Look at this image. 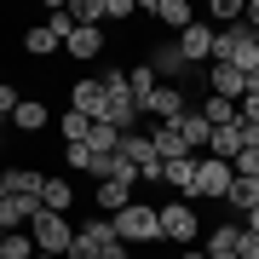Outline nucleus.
I'll list each match as a JSON object with an SVG mask.
<instances>
[{
    "label": "nucleus",
    "mask_w": 259,
    "mask_h": 259,
    "mask_svg": "<svg viewBox=\"0 0 259 259\" xmlns=\"http://www.w3.org/2000/svg\"><path fill=\"white\" fill-rule=\"evenodd\" d=\"M98 81H104V115H98V121H110L115 133H139L144 104L127 93V69H115V64H110V69L98 75Z\"/></svg>",
    "instance_id": "f257e3e1"
},
{
    "label": "nucleus",
    "mask_w": 259,
    "mask_h": 259,
    "mask_svg": "<svg viewBox=\"0 0 259 259\" xmlns=\"http://www.w3.org/2000/svg\"><path fill=\"white\" fill-rule=\"evenodd\" d=\"M110 231H115L121 248H133V242H161V225H156V207H150V202H127L110 219Z\"/></svg>",
    "instance_id": "f03ea898"
},
{
    "label": "nucleus",
    "mask_w": 259,
    "mask_h": 259,
    "mask_svg": "<svg viewBox=\"0 0 259 259\" xmlns=\"http://www.w3.org/2000/svg\"><path fill=\"white\" fill-rule=\"evenodd\" d=\"M29 236H35V248H40V253L64 259V253H69V242H75V225L64 219V213H47V207H40L35 219H29Z\"/></svg>",
    "instance_id": "7ed1b4c3"
},
{
    "label": "nucleus",
    "mask_w": 259,
    "mask_h": 259,
    "mask_svg": "<svg viewBox=\"0 0 259 259\" xmlns=\"http://www.w3.org/2000/svg\"><path fill=\"white\" fill-rule=\"evenodd\" d=\"M231 161H219V156H196V190H190V202H225V190H231Z\"/></svg>",
    "instance_id": "20e7f679"
},
{
    "label": "nucleus",
    "mask_w": 259,
    "mask_h": 259,
    "mask_svg": "<svg viewBox=\"0 0 259 259\" xmlns=\"http://www.w3.org/2000/svg\"><path fill=\"white\" fill-rule=\"evenodd\" d=\"M156 225H161V242H173V248H190L196 242V207H185V202H161L156 207Z\"/></svg>",
    "instance_id": "39448f33"
},
{
    "label": "nucleus",
    "mask_w": 259,
    "mask_h": 259,
    "mask_svg": "<svg viewBox=\"0 0 259 259\" xmlns=\"http://www.w3.org/2000/svg\"><path fill=\"white\" fill-rule=\"evenodd\" d=\"M115 242V231H110V219H87L81 231H75V242H69V253L64 259H98L104 248Z\"/></svg>",
    "instance_id": "423d86ee"
},
{
    "label": "nucleus",
    "mask_w": 259,
    "mask_h": 259,
    "mask_svg": "<svg viewBox=\"0 0 259 259\" xmlns=\"http://www.w3.org/2000/svg\"><path fill=\"white\" fill-rule=\"evenodd\" d=\"M179 58H185V64H213V23H202L196 18L190 29H179Z\"/></svg>",
    "instance_id": "0eeeda50"
},
{
    "label": "nucleus",
    "mask_w": 259,
    "mask_h": 259,
    "mask_svg": "<svg viewBox=\"0 0 259 259\" xmlns=\"http://www.w3.org/2000/svg\"><path fill=\"white\" fill-rule=\"evenodd\" d=\"M185 110H190V104H185V87H167V81H161L156 93L144 98V115H156L161 127H173V121L185 115Z\"/></svg>",
    "instance_id": "6e6552de"
},
{
    "label": "nucleus",
    "mask_w": 259,
    "mask_h": 259,
    "mask_svg": "<svg viewBox=\"0 0 259 259\" xmlns=\"http://www.w3.org/2000/svg\"><path fill=\"white\" fill-rule=\"evenodd\" d=\"M207 87H213V98L242 104V69L236 64H207Z\"/></svg>",
    "instance_id": "1a4fd4ad"
},
{
    "label": "nucleus",
    "mask_w": 259,
    "mask_h": 259,
    "mask_svg": "<svg viewBox=\"0 0 259 259\" xmlns=\"http://www.w3.org/2000/svg\"><path fill=\"white\" fill-rule=\"evenodd\" d=\"M35 213H40L35 196H6V202H0V231H29Z\"/></svg>",
    "instance_id": "9d476101"
},
{
    "label": "nucleus",
    "mask_w": 259,
    "mask_h": 259,
    "mask_svg": "<svg viewBox=\"0 0 259 259\" xmlns=\"http://www.w3.org/2000/svg\"><path fill=\"white\" fill-rule=\"evenodd\" d=\"M69 110H81L87 121H98V115H104V81H98V75H93V81H75Z\"/></svg>",
    "instance_id": "9b49d317"
},
{
    "label": "nucleus",
    "mask_w": 259,
    "mask_h": 259,
    "mask_svg": "<svg viewBox=\"0 0 259 259\" xmlns=\"http://www.w3.org/2000/svg\"><path fill=\"white\" fill-rule=\"evenodd\" d=\"M133 202V185H115V179H98V190H93V207L104 213V219H115L121 207Z\"/></svg>",
    "instance_id": "f8f14e48"
},
{
    "label": "nucleus",
    "mask_w": 259,
    "mask_h": 259,
    "mask_svg": "<svg viewBox=\"0 0 259 259\" xmlns=\"http://www.w3.org/2000/svg\"><path fill=\"white\" fill-rule=\"evenodd\" d=\"M144 12H150V18H161L167 29H190V23H196V6H190V0H150Z\"/></svg>",
    "instance_id": "ddd939ff"
},
{
    "label": "nucleus",
    "mask_w": 259,
    "mask_h": 259,
    "mask_svg": "<svg viewBox=\"0 0 259 259\" xmlns=\"http://www.w3.org/2000/svg\"><path fill=\"white\" fill-rule=\"evenodd\" d=\"M161 185H173L179 196L190 202V190H196V156H179V161H161Z\"/></svg>",
    "instance_id": "4468645a"
},
{
    "label": "nucleus",
    "mask_w": 259,
    "mask_h": 259,
    "mask_svg": "<svg viewBox=\"0 0 259 259\" xmlns=\"http://www.w3.org/2000/svg\"><path fill=\"white\" fill-rule=\"evenodd\" d=\"M40 207H47V213H64V219H69V207H75V185L52 173L47 185H40Z\"/></svg>",
    "instance_id": "2eb2a0df"
},
{
    "label": "nucleus",
    "mask_w": 259,
    "mask_h": 259,
    "mask_svg": "<svg viewBox=\"0 0 259 259\" xmlns=\"http://www.w3.org/2000/svg\"><path fill=\"white\" fill-rule=\"evenodd\" d=\"M115 156H127L133 167H150V161H161V156H156V144H150V133H121Z\"/></svg>",
    "instance_id": "dca6fc26"
},
{
    "label": "nucleus",
    "mask_w": 259,
    "mask_h": 259,
    "mask_svg": "<svg viewBox=\"0 0 259 259\" xmlns=\"http://www.w3.org/2000/svg\"><path fill=\"white\" fill-rule=\"evenodd\" d=\"M0 173H6V196H35L40 202V185H47V179H40L35 167H0Z\"/></svg>",
    "instance_id": "f3484780"
},
{
    "label": "nucleus",
    "mask_w": 259,
    "mask_h": 259,
    "mask_svg": "<svg viewBox=\"0 0 259 259\" xmlns=\"http://www.w3.org/2000/svg\"><path fill=\"white\" fill-rule=\"evenodd\" d=\"M173 127H179V139L190 144V156H196V150H207V139H213V127H207V121L196 115V110H185V115L173 121Z\"/></svg>",
    "instance_id": "a211bd4d"
},
{
    "label": "nucleus",
    "mask_w": 259,
    "mask_h": 259,
    "mask_svg": "<svg viewBox=\"0 0 259 259\" xmlns=\"http://www.w3.org/2000/svg\"><path fill=\"white\" fill-rule=\"evenodd\" d=\"M12 127H18V133H40V127H47V104H40V98H18Z\"/></svg>",
    "instance_id": "6ab92c4d"
},
{
    "label": "nucleus",
    "mask_w": 259,
    "mask_h": 259,
    "mask_svg": "<svg viewBox=\"0 0 259 259\" xmlns=\"http://www.w3.org/2000/svg\"><path fill=\"white\" fill-rule=\"evenodd\" d=\"M150 69H156V81L167 75V87H173V75H185L190 64L179 58V47H173V40H167V47H156V52H150Z\"/></svg>",
    "instance_id": "aec40b11"
},
{
    "label": "nucleus",
    "mask_w": 259,
    "mask_h": 259,
    "mask_svg": "<svg viewBox=\"0 0 259 259\" xmlns=\"http://www.w3.org/2000/svg\"><path fill=\"white\" fill-rule=\"evenodd\" d=\"M207 156H219V161H236V156H242V127H213V139H207Z\"/></svg>",
    "instance_id": "412c9836"
},
{
    "label": "nucleus",
    "mask_w": 259,
    "mask_h": 259,
    "mask_svg": "<svg viewBox=\"0 0 259 259\" xmlns=\"http://www.w3.org/2000/svg\"><path fill=\"white\" fill-rule=\"evenodd\" d=\"M64 47H69V58H98V52H104V35H98V29H81V23H75Z\"/></svg>",
    "instance_id": "4be33fe9"
},
{
    "label": "nucleus",
    "mask_w": 259,
    "mask_h": 259,
    "mask_svg": "<svg viewBox=\"0 0 259 259\" xmlns=\"http://www.w3.org/2000/svg\"><path fill=\"white\" fill-rule=\"evenodd\" d=\"M150 144H156V156H161V161H179V156H190V144L179 139V127H156V133H150Z\"/></svg>",
    "instance_id": "5701e85b"
},
{
    "label": "nucleus",
    "mask_w": 259,
    "mask_h": 259,
    "mask_svg": "<svg viewBox=\"0 0 259 259\" xmlns=\"http://www.w3.org/2000/svg\"><path fill=\"white\" fill-rule=\"evenodd\" d=\"M225 202L236 213H253L259 207V179H231V190H225Z\"/></svg>",
    "instance_id": "b1692460"
},
{
    "label": "nucleus",
    "mask_w": 259,
    "mask_h": 259,
    "mask_svg": "<svg viewBox=\"0 0 259 259\" xmlns=\"http://www.w3.org/2000/svg\"><path fill=\"white\" fill-rule=\"evenodd\" d=\"M58 47H64V40H58V35H52L47 23H35V29L23 35V52H29V58H52Z\"/></svg>",
    "instance_id": "393cba45"
},
{
    "label": "nucleus",
    "mask_w": 259,
    "mask_h": 259,
    "mask_svg": "<svg viewBox=\"0 0 259 259\" xmlns=\"http://www.w3.org/2000/svg\"><path fill=\"white\" fill-rule=\"evenodd\" d=\"M40 248H35V236L29 231H6L0 236V259H35Z\"/></svg>",
    "instance_id": "a878e982"
},
{
    "label": "nucleus",
    "mask_w": 259,
    "mask_h": 259,
    "mask_svg": "<svg viewBox=\"0 0 259 259\" xmlns=\"http://www.w3.org/2000/svg\"><path fill=\"white\" fill-rule=\"evenodd\" d=\"M196 115H202L207 127H236V104H225V98H213V93H207V104Z\"/></svg>",
    "instance_id": "bb28decb"
},
{
    "label": "nucleus",
    "mask_w": 259,
    "mask_h": 259,
    "mask_svg": "<svg viewBox=\"0 0 259 259\" xmlns=\"http://www.w3.org/2000/svg\"><path fill=\"white\" fill-rule=\"evenodd\" d=\"M58 133H64V144H87V133H93V121H87L81 110H64V115H58Z\"/></svg>",
    "instance_id": "cd10ccee"
},
{
    "label": "nucleus",
    "mask_w": 259,
    "mask_h": 259,
    "mask_svg": "<svg viewBox=\"0 0 259 259\" xmlns=\"http://www.w3.org/2000/svg\"><path fill=\"white\" fill-rule=\"evenodd\" d=\"M156 87H161V81H156V69H150V64H133V69H127V93L139 98V104L156 93Z\"/></svg>",
    "instance_id": "c85d7f7f"
},
{
    "label": "nucleus",
    "mask_w": 259,
    "mask_h": 259,
    "mask_svg": "<svg viewBox=\"0 0 259 259\" xmlns=\"http://www.w3.org/2000/svg\"><path fill=\"white\" fill-rule=\"evenodd\" d=\"M115 144H121V133L110 127V121H93V133H87V150H98V156H115Z\"/></svg>",
    "instance_id": "c756f323"
},
{
    "label": "nucleus",
    "mask_w": 259,
    "mask_h": 259,
    "mask_svg": "<svg viewBox=\"0 0 259 259\" xmlns=\"http://www.w3.org/2000/svg\"><path fill=\"white\" fill-rule=\"evenodd\" d=\"M231 173L236 179H259V144H242V156L231 161Z\"/></svg>",
    "instance_id": "7c9ffc66"
},
{
    "label": "nucleus",
    "mask_w": 259,
    "mask_h": 259,
    "mask_svg": "<svg viewBox=\"0 0 259 259\" xmlns=\"http://www.w3.org/2000/svg\"><path fill=\"white\" fill-rule=\"evenodd\" d=\"M47 29L58 40H69V29H75V18H69V6H47Z\"/></svg>",
    "instance_id": "2f4dec72"
},
{
    "label": "nucleus",
    "mask_w": 259,
    "mask_h": 259,
    "mask_svg": "<svg viewBox=\"0 0 259 259\" xmlns=\"http://www.w3.org/2000/svg\"><path fill=\"white\" fill-rule=\"evenodd\" d=\"M64 161H69V173H93V150L87 144H64Z\"/></svg>",
    "instance_id": "473e14b6"
},
{
    "label": "nucleus",
    "mask_w": 259,
    "mask_h": 259,
    "mask_svg": "<svg viewBox=\"0 0 259 259\" xmlns=\"http://www.w3.org/2000/svg\"><path fill=\"white\" fill-rule=\"evenodd\" d=\"M207 12H213V18H219L225 29H231V23H242V0H213Z\"/></svg>",
    "instance_id": "72a5a7b5"
},
{
    "label": "nucleus",
    "mask_w": 259,
    "mask_h": 259,
    "mask_svg": "<svg viewBox=\"0 0 259 259\" xmlns=\"http://www.w3.org/2000/svg\"><path fill=\"white\" fill-rule=\"evenodd\" d=\"M18 87H12V81H0V121H12V110H18Z\"/></svg>",
    "instance_id": "f704fd0d"
},
{
    "label": "nucleus",
    "mask_w": 259,
    "mask_h": 259,
    "mask_svg": "<svg viewBox=\"0 0 259 259\" xmlns=\"http://www.w3.org/2000/svg\"><path fill=\"white\" fill-rule=\"evenodd\" d=\"M236 259H259V236H253V231L236 236Z\"/></svg>",
    "instance_id": "c9c22d12"
},
{
    "label": "nucleus",
    "mask_w": 259,
    "mask_h": 259,
    "mask_svg": "<svg viewBox=\"0 0 259 259\" xmlns=\"http://www.w3.org/2000/svg\"><path fill=\"white\" fill-rule=\"evenodd\" d=\"M133 12H139L133 0H104V18H133Z\"/></svg>",
    "instance_id": "e433bc0d"
},
{
    "label": "nucleus",
    "mask_w": 259,
    "mask_h": 259,
    "mask_svg": "<svg viewBox=\"0 0 259 259\" xmlns=\"http://www.w3.org/2000/svg\"><path fill=\"white\" fill-rule=\"evenodd\" d=\"M242 23H248L253 35H259V0H248V6H242Z\"/></svg>",
    "instance_id": "4c0bfd02"
},
{
    "label": "nucleus",
    "mask_w": 259,
    "mask_h": 259,
    "mask_svg": "<svg viewBox=\"0 0 259 259\" xmlns=\"http://www.w3.org/2000/svg\"><path fill=\"white\" fill-rule=\"evenodd\" d=\"M98 259H133V253H127V248H121V242H110V248H104Z\"/></svg>",
    "instance_id": "58836bf2"
},
{
    "label": "nucleus",
    "mask_w": 259,
    "mask_h": 259,
    "mask_svg": "<svg viewBox=\"0 0 259 259\" xmlns=\"http://www.w3.org/2000/svg\"><path fill=\"white\" fill-rule=\"evenodd\" d=\"M242 219H248L242 231H253V236H259V207H253V213H242Z\"/></svg>",
    "instance_id": "ea45409f"
},
{
    "label": "nucleus",
    "mask_w": 259,
    "mask_h": 259,
    "mask_svg": "<svg viewBox=\"0 0 259 259\" xmlns=\"http://www.w3.org/2000/svg\"><path fill=\"white\" fill-rule=\"evenodd\" d=\"M179 259H207V253H202V248H185V253H179Z\"/></svg>",
    "instance_id": "a19ab883"
},
{
    "label": "nucleus",
    "mask_w": 259,
    "mask_h": 259,
    "mask_svg": "<svg viewBox=\"0 0 259 259\" xmlns=\"http://www.w3.org/2000/svg\"><path fill=\"white\" fill-rule=\"evenodd\" d=\"M0 202H6V173H0Z\"/></svg>",
    "instance_id": "79ce46f5"
},
{
    "label": "nucleus",
    "mask_w": 259,
    "mask_h": 259,
    "mask_svg": "<svg viewBox=\"0 0 259 259\" xmlns=\"http://www.w3.org/2000/svg\"><path fill=\"white\" fill-rule=\"evenodd\" d=\"M207 259H236V253H207Z\"/></svg>",
    "instance_id": "37998d69"
},
{
    "label": "nucleus",
    "mask_w": 259,
    "mask_h": 259,
    "mask_svg": "<svg viewBox=\"0 0 259 259\" xmlns=\"http://www.w3.org/2000/svg\"><path fill=\"white\" fill-rule=\"evenodd\" d=\"M35 259H52V253H35Z\"/></svg>",
    "instance_id": "c03bdc74"
},
{
    "label": "nucleus",
    "mask_w": 259,
    "mask_h": 259,
    "mask_svg": "<svg viewBox=\"0 0 259 259\" xmlns=\"http://www.w3.org/2000/svg\"><path fill=\"white\" fill-rule=\"evenodd\" d=\"M0 156H6V150H0Z\"/></svg>",
    "instance_id": "a18cd8bd"
},
{
    "label": "nucleus",
    "mask_w": 259,
    "mask_h": 259,
    "mask_svg": "<svg viewBox=\"0 0 259 259\" xmlns=\"http://www.w3.org/2000/svg\"><path fill=\"white\" fill-rule=\"evenodd\" d=\"M0 236H6V231H0Z\"/></svg>",
    "instance_id": "49530a36"
}]
</instances>
